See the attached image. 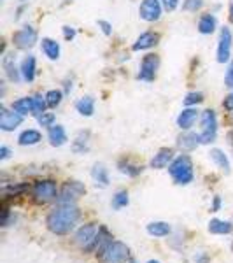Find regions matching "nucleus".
Returning a JSON list of instances; mask_svg holds the SVG:
<instances>
[{"instance_id": "nucleus-1", "label": "nucleus", "mask_w": 233, "mask_h": 263, "mask_svg": "<svg viewBox=\"0 0 233 263\" xmlns=\"http://www.w3.org/2000/svg\"><path fill=\"white\" fill-rule=\"evenodd\" d=\"M78 219H79V209L74 204H69V202L60 204L58 202V205L49 212L48 219H46V225H48L49 232H53V234L67 235L76 226Z\"/></svg>"}, {"instance_id": "nucleus-2", "label": "nucleus", "mask_w": 233, "mask_h": 263, "mask_svg": "<svg viewBox=\"0 0 233 263\" xmlns=\"http://www.w3.org/2000/svg\"><path fill=\"white\" fill-rule=\"evenodd\" d=\"M172 179L175 184H189L193 181V163L188 155H181L168 165Z\"/></svg>"}, {"instance_id": "nucleus-3", "label": "nucleus", "mask_w": 233, "mask_h": 263, "mask_svg": "<svg viewBox=\"0 0 233 263\" xmlns=\"http://www.w3.org/2000/svg\"><path fill=\"white\" fill-rule=\"evenodd\" d=\"M130 258V253L126 244L119 241H112L104 248V251L100 253V260L102 263H125Z\"/></svg>"}, {"instance_id": "nucleus-4", "label": "nucleus", "mask_w": 233, "mask_h": 263, "mask_svg": "<svg viewBox=\"0 0 233 263\" xmlns=\"http://www.w3.org/2000/svg\"><path fill=\"white\" fill-rule=\"evenodd\" d=\"M32 196L39 204H48L51 200H56L58 198L56 184L53 181H37L32 188Z\"/></svg>"}, {"instance_id": "nucleus-5", "label": "nucleus", "mask_w": 233, "mask_h": 263, "mask_svg": "<svg viewBox=\"0 0 233 263\" xmlns=\"http://www.w3.org/2000/svg\"><path fill=\"white\" fill-rule=\"evenodd\" d=\"M98 232H100V226L93 225H84L78 230V234H76V242L81 246L84 251H93L95 249V242L96 237H98Z\"/></svg>"}, {"instance_id": "nucleus-6", "label": "nucleus", "mask_w": 233, "mask_h": 263, "mask_svg": "<svg viewBox=\"0 0 233 263\" xmlns=\"http://www.w3.org/2000/svg\"><path fill=\"white\" fill-rule=\"evenodd\" d=\"M218 135V119H216L214 111H204L202 112V134H200V141L202 144H209Z\"/></svg>"}, {"instance_id": "nucleus-7", "label": "nucleus", "mask_w": 233, "mask_h": 263, "mask_svg": "<svg viewBox=\"0 0 233 263\" xmlns=\"http://www.w3.org/2000/svg\"><path fill=\"white\" fill-rule=\"evenodd\" d=\"M12 42H14V46L18 49H30L35 42H37V32H35V28H32L30 25H25L23 28H19L18 32H14Z\"/></svg>"}, {"instance_id": "nucleus-8", "label": "nucleus", "mask_w": 233, "mask_h": 263, "mask_svg": "<svg viewBox=\"0 0 233 263\" xmlns=\"http://www.w3.org/2000/svg\"><path fill=\"white\" fill-rule=\"evenodd\" d=\"M84 191H86V188L79 181H69L63 184L62 191H60V196H58V202L60 204H63V202L74 204Z\"/></svg>"}, {"instance_id": "nucleus-9", "label": "nucleus", "mask_w": 233, "mask_h": 263, "mask_svg": "<svg viewBox=\"0 0 233 263\" xmlns=\"http://www.w3.org/2000/svg\"><path fill=\"white\" fill-rule=\"evenodd\" d=\"M159 67V58L156 55H146L141 63V72H139V79L142 81H153L156 78V71Z\"/></svg>"}, {"instance_id": "nucleus-10", "label": "nucleus", "mask_w": 233, "mask_h": 263, "mask_svg": "<svg viewBox=\"0 0 233 263\" xmlns=\"http://www.w3.org/2000/svg\"><path fill=\"white\" fill-rule=\"evenodd\" d=\"M161 7L163 5L159 4V0H142L139 14L144 21H158L161 16Z\"/></svg>"}, {"instance_id": "nucleus-11", "label": "nucleus", "mask_w": 233, "mask_h": 263, "mask_svg": "<svg viewBox=\"0 0 233 263\" xmlns=\"http://www.w3.org/2000/svg\"><path fill=\"white\" fill-rule=\"evenodd\" d=\"M232 55V32L230 28L221 30V37H219V46H218V62L226 63Z\"/></svg>"}, {"instance_id": "nucleus-12", "label": "nucleus", "mask_w": 233, "mask_h": 263, "mask_svg": "<svg viewBox=\"0 0 233 263\" xmlns=\"http://www.w3.org/2000/svg\"><path fill=\"white\" fill-rule=\"evenodd\" d=\"M23 121V114L16 111H7V109L2 107V114H0V128L4 132H11L14 130L19 123Z\"/></svg>"}, {"instance_id": "nucleus-13", "label": "nucleus", "mask_w": 233, "mask_h": 263, "mask_svg": "<svg viewBox=\"0 0 233 263\" xmlns=\"http://www.w3.org/2000/svg\"><path fill=\"white\" fill-rule=\"evenodd\" d=\"M158 34H155V32H144V34L141 35V37L135 41V44H133V49L135 51H144V49H149L153 48V46L158 44Z\"/></svg>"}, {"instance_id": "nucleus-14", "label": "nucleus", "mask_w": 233, "mask_h": 263, "mask_svg": "<svg viewBox=\"0 0 233 263\" xmlns=\"http://www.w3.org/2000/svg\"><path fill=\"white\" fill-rule=\"evenodd\" d=\"M48 137H49L51 146H55V148H60V146H63L69 141V137H67V134H65V128H63L62 125H53L48 132Z\"/></svg>"}, {"instance_id": "nucleus-15", "label": "nucleus", "mask_w": 233, "mask_h": 263, "mask_svg": "<svg viewBox=\"0 0 233 263\" xmlns=\"http://www.w3.org/2000/svg\"><path fill=\"white\" fill-rule=\"evenodd\" d=\"M196 118H198V111H196V109H193V107L184 109L177 118V126L181 130H189L195 125Z\"/></svg>"}, {"instance_id": "nucleus-16", "label": "nucleus", "mask_w": 233, "mask_h": 263, "mask_svg": "<svg viewBox=\"0 0 233 263\" xmlns=\"http://www.w3.org/2000/svg\"><path fill=\"white\" fill-rule=\"evenodd\" d=\"M12 111L19 112V114H33L35 116V107H33V96H25V98H19L12 104Z\"/></svg>"}, {"instance_id": "nucleus-17", "label": "nucleus", "mask_w": 233, "mask_h": 263, "mask_svg": "<svg viewBox=\"0 0 233 263\" xmlns=\"http://www.w3.org/2000/svg\"><path fill=\"white\" fill-rule=\"evenodd\" d=\"M174 151L172 149H161L158 155H155V158L151 160L153 169H165L170 162H174Z\"/></svg>"}, {"instance_id": "nucleus-18", "label": "nucleus", "mask_w": 233, "mask_h": 263, "mask_svg": "<svg viewBox=\"0 0 233 263\" xmlns=\"http://www.w3.org/2000/svg\"><path fill=\"white\" fill-rule=\"evenodd\" d=\"M19 71H21V76L25 81L32 83L33 79H35V58H33L32 55H28L25 60L21 62V67H19Z\"/></svg>"}, {"instance_id": "nucleus-19", "label": "nucleus", "mask_w": 233, "mask_h": 263, "mask_svg": "<svg viewBox=\"0 0 233 263\" xmlns=\"http://www.w3.org/2000/svg\"><path fill=\"white\" fill-rule=\"evenodd\" d=\"M2 65H4V71H5V74H7V78L11 79L12 83H18L21 71H18V67H16V58H14V56L7 55L4 58V62H2Z\"/></svg>"}, {"instance_id": "nucleus-20", "label": "nucleus", "mask_w": 233, "mask_h": 263, "mask_svg": "<svg viewBox=\"0 0 233 263\" xmlns=\"http://www.w3.org/2000/svg\"><path fill=\"white\" fill-rule=\"evenodd\" d=\"M170 225L165 221H155L148 225V234L153 235V237H166V235H170Z\"/></svg>"}, {"instance_id": "nucleus-21", "label": "nucleus", "mask_w": 233, "mask_h": 263, "mask_svg": "<svg viewBox=\"0 0 233 263\" xmlns=\"http://www.w3.org/2000/svg\"><path fill=\"white\" fill-rule=\"evenodd\" d=\"M41 46H42V53H44L49 60L60 58V44L56 41H53V39H49V37H44L41 42Z\"/></svg>"}, {"instance_id": "nucleus-22", "label": "nucleus", "mask_w": 233, "mask_h": 263, "mask_svg": "<svg viewBox=\"0 0 233 263\" xmlns=\"http://www.w3.org/2000/svg\"><path fill=\"white\" fill-rule=\"evenodd\" d=\"M42 141V135L41 132H37V130H25V132H21L18 137V142L21 146H33V144H37V142Z\"/></svg>"}, {"instance_id": "nucleus-23", "label": "nucleus", "mask_w": 233, "mask_h": 263, "mask_svg": "<svg viewBox=\"0 0 233 263\" xmlns=\"http://www.w3.org/2000/svg\"><path fill=\"white\" fill-rule=\"evenodd\" d=\"M233 226L228 221H223V219H211L209 221V232L216 235H226L232 232Z\"/></svg>"}, {"instance_id": "nucleus-24", "label": "nucleus", "mask_w": 233, "mask_h": 263, "mask_svg": "<svg viewBox=\"0 0 233 263\" xmlns=\"http://www.w3.org/2000/svg\"><path fill=\"white\" fill-rule=\"evenodd\" d=\"M76 109H78L79 114L82 116H91L95 112V100L91 96H82L76 102Z\"/></svg>"}, {"instance_id": "nucleus-25", "label": "nucleus", "mask_w": 233, "mask_h": 263, "mask_svg": "<svg viewBox=\"0 0 233 263\" xmlns=\"http://www.w3.org/2000/svg\"><path fill=\"white\" fill-rule=\"evenodd\" d=\"M216 18L212 14H204L202 18H200V21H198V30H200V34H204V35H207V34H212L216 30Z\"/></svg>"}, {"instance_id": "nucleus-26", "label": "nucleus", "mask_w": 233, "mask_h": 263, "mask_svg": "<svg viewBox=\"0 0 233 263\" xmlns=\"http://www.w3.org/2000/svg\"><path fill=\"white\" fill-rule=\"evenodd\" d=\"M200 142H202V141H200V135L189 132V134H184V135H181V137H179L177 144H179V148H182V149H195L196 146L200 144Z\"/></svg>"}, {"instance_id": "nucleus-27", "label": "nucleus", "mask_w": 233, "mask_h": 263, "mask_svg": "<svg viewBox=\"0 0 233 263\" xmlns=\"http://www.w3.org/2000/svg\"><path fill=\"white\" fill-rule=\"evenodd\" d=\"M93 179L96 181V184L100 186H107L109 184V174H107V169L102 165V163H96L95 167L91 171Z\"/></svg>"}, {"instance_id": "nucleus-28", "label": "nucleus", "mask_w": 233, "mask_h": 263, "mask_svg": "<svg viewBox=\"0 0 233 263\" xmlns=\"http://www.w3.org/2000/svg\"><path fill=\"white\" fill-rule=\"evenodd\" d=\"M211 158H212V162H214L219 169H223L225 172H230V160L226 158V155L221 151V149H212Z\"/></svg>"}, {"instance_id": "nucleus-29", "label": "nucleus", "mask_w": 233, "mask_h": 263, "mask_svg": "<svg viewBox=\"0 0 233 263\" xmlns=\"http://www.w3.org/2000/svg\"><path fill=\"white\" fill-rule=\"evenodd\" d=\"M118 167H119V172L130 175V177H137V175L142 172V167H139V165H133V163H130V162H119Z\"/></svg>"}, {"instance_id": "nucleus-30", "label": "nucleus", "mask_w": 233, "mask_h": 263, "mask_svg": "<svg viewBox=\"0 0 233 263\" xmlns=\"http://www.w3.org/2000/svg\"><path fill=\"white\" fill-rule=\"evenodd\" d=\"M88 132H81V134L76 137V141H74V144H72V151L74 153H84V151H88Z\"/></svg>"}, {"instance_id": "nucleus-31", "label": "nucleus", "mask_w": 233, "mask_h": 263, "mask_svg": "<svg viewBox=\"0 0 233 263\" xmlns=\"http://www.w3.org/2000/svg\"><path fill=\"white\" fill-rule=\"evenodd\" d=\"M63 98V93L60 91V89H51V91L46 93V100H48V105L49 107H58L60 102H62Z\"/></svg>"}, {"instance_id": "nucleus-32", "label": "nucleus", "mask_w": 233, "mask_h": 263, "mask_svg": "<svg viewBox=\"0 0 233 263\" xmlns=\"http://www.w3.org/2000/svg\"><path fill=\"white\" fill-rule=\"evenodd\" d=\"M128 202H130L128 193H126V191H118L114 195V198H112V207H114V209H123V207H126V205H128Z\"/></svg>"}, {"instance_id": "nucleus-33", "label": "nucleus", "mask_w": 233, "mask_h": 263, "mask_svg": "<svg viewBox=\"0 0 233 263\" xmlns=\"http://www.w3.org/2000/svg\"><path fill=\"white\" fill-rule=\"evenodd\" d=\"M39 123H41L42 126H48V128H51L53 125H55V114L53 112H42L41 116H37Z\"/></svg>"}, {"instance_id": "nucleus-34", "label": "nucleus", "mask_w": 233, "mask_h": 263, "mask_svg": "<svg viewBox=\"0 0 233 263\" xmlns=\"http://www.w3.org/2000/svg\"><path fill=\"white\" fill-rule=\"evenodd\" d=\"M202 100H204V95H202V93L193 91V93H188V95H186L184 104L186 105H195V104H200Z\"/></svg>"}, {"instance_id": "nucleus-35", "label": "nucleus", "mask_w": 233, "mask_h": 263, "mask_svg": "<svg viewBox=\"0 0 233 263\" xmlns=\"http://www.w3.org/2000/svg\"><path fill=\"white\" fill-rule=\"evenodd\" d=\"M202 5H204V0H184L182 9L184 11H198Z\"/></svg>"}, {"instance_id": "nucleus-36", "label": "nucleus", "mask_w": 233, "mask_h": 263, "mask_svg": "<svg viewBox=\"0 0 233 263\" xmlns=\"http://www.w3.org/2000/svg\"><path fill=\"white\" fill-rule=\"evenodd\" d=\"M161 5H163V9H165V11L170 12L179 5V0H161Z\"/></svg>"}, {"instance_id": "nucleus-37", "label": "nucleus", "mask_w": 233, "mask_h": 263, "mask_svg": "<svg viewBox=\"0 0 233 263\" xmlns=\"http://www.w3.org/2000/svg\"><path fill=\"white\" fill-rule=\"evenodd\" d=\"M98 26L102 28V32H104L105 35H111L112 34V25L109 21H104V19H100L98 21Z\"/></svg>"}, {"instance_id": "nucleus-38", "label": "nucleus", "mask_w": 233, "mask_h": 263, "mask_svg": "<svg viewBox=\"0 0 233 263\" xmlns=\"http://www.w3.org/2000/svg\"><path fill=\"white\" fill-rule=\"evenodd\" d=\"M63 37H65L67 41H72V39L76 37V30L71 28V26H63Z\"/></svg>"}, {"instance_id": "nucleus-39", "label": "nucleus", "mask_w": 233, "mask_h": 263, "mask_svg": "<svg viewBox=\"0 0 233 263\" xmlns=\"http://www.w3.org/2000/svg\"><path fill=\"white\" fill-rule=\"evenodd\" d=\"M223 107H225L226 111H233V93H230L225 100H223Z\"/></svg>"}, {"instance_id": "nucleus-40", "label": "nucleus", "mask_w": 233, "mask_h": 263, "mask_svg": "<svg viewBox=\"0 0 233 263\" xmlns=\"http://www.w3.org/2000/svg\"><path fill=\"white\" fill-rule=\"evenodd\" d=\"M225 83H226V86H230V88H233V65H230L228 72H226Z\"/></svg>"}, {"instance_id": "nucleus-41", "label": "nucleus", "mask_w": 233, "mask_h": 263, "mask_svg": "<svg viewBox=\"0 0 233 263\" xmlns=\"http://www.w3.org/2000/svg\"><path fill=\"white\" fill-rule=\"evenodd\" d=\"M195 263H209V256L204 255V253H200L198 256H195Z\"/></svg>"}, {"instance_id": "nucleus-42", "label": "nucleus", "mask_w": 233, "mask_h": 263, "mask_svg": "<svg viewBox=\"0 0 233 263\" xmlns=\"http://www.w3.org/2000/svg\"><path fill=\"white\" fill-rule=\"evenodd\" d=\"M219 207H221V198H219V196H214V202H212V211L218 212Z\"/></svg>"}, {"instance_id": "nucleus-43", "label": "nucleus", "mask_w": 233, "mask_h": 263, "mask_svg": "<svg viewBox=\"0 0 233 263\" xmlns=\"http://www.w3.org/2000/svg\"><path fill=\"white\" fill-rule=\"evenodd\" d=\"M9 156V149L5 148V146H2V148H0V160H5Z\"/></svg>"}, {"instance_id": "nucleus-44", "label": "nucleus", "mask_w": 233, "mask_h": 263, "mask_svg": "<svg viewBox=\"0 0 233 263\" xmlns=\"http://www.w3.org/2000/svg\"><path fill=\"white\" fill-rule=\"evenodd\" d=\"M230 21L233 23V4H232V7H230Z\"/></svg>"}, {"instance_id": "nucleus-45", "label": "nucleus", "mask_w": 233, "mask_h": 263, "mask_svg": "<svg viewBox=\"0 0 233 263\" xmlns=\"http://www.w3.org/2000/svg\"><path fill=\"white\" fill-rule=\"evenodd\" d=\"M148 263H159V262H158V260H149Z\"/></svg>"}, {"instance_id": "nucleus-46", "label": "nucleus", "mask_w": 233, "mask_h": 263, "mask_svg": "<svg viewBox=\"0 0 233 263\" xmlns=\"http://www.w3.org/2000/svg\"><path fill=\"white\" fill-rule=\"evenodd\" d=\"M23 2H25V0H23Z\"/></svg>"}]
</instances>
